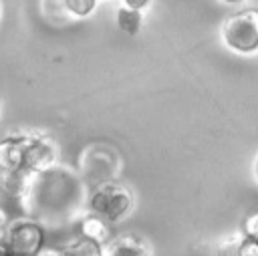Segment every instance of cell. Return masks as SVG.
<instances>
[{
  "instance_id": "16",
  "label": "cell",
  "mask_w": 258,
  "mask_h": 256,
  "mask_svg": "<svg viewBox=\"0 0 258 256\" xmlns=\"http://www.w3.org/2000/svg\"><path fill=\"white\" fill-rule=\"evenodd\" d=\"M123 2H125V6H129V8L145 10V8L149 6V2H151V0H123Z\"/></svg>"
},
{
  "instance_id": "6",
  "label": "cell",
  "mask_w": 258,
  "mask_h": 256,
  "mask_svg": "<svg viewBox=\"0 0 258 256\" xmlns=\"http://www.w3.org/2000/svg\"><path fill=\"white\" fill-rule=\"evenodd\" d=\"M26 139L28 133H12L0 141V171L22 167Z\"/></svg>"
},
{
  "instance_id": "10",
  "label": "cell",
  "mask_w": 258,
  "mask_h": 256,
  "mask_svg": "<svg viewBox=\"0 0 258 256\" xmlns=\"http://www.w3.org/2000/svg\"><path fill=\"white\" fill-rule=\"evenodd\" d=\"M62 252L69 254V256H101L103 254V246L99 242L79 234V238L73 240Z\"/></svg>"
},
{
  "instance_id": "15",
  "label": "cell",
  "mask_w": 258,
  "mask_h": 256,
  "mask_svg": "<svg viewBox=\"0 0 258 256\" xmlns=\"http://www.w3.org/2000/svg\"><path fill=\"white\" fill-rule=\"evenodd\" d=\"M8 228H10L8 214L0 208V248L4 250V254H6V246H4V242H6V236H8Z\"/></svg>"
},
{
  "instance_id": "19",
  "label": "cell",
  "mask_w": 258,
  "mask_h": 256,
  "mask_svg": "<svg viewBox=\"0 0 258 256\" xmlns=\"http://www.w3.org/2000/svg\"><path fill=\"white\" fill-rule=\"evenodd\" d=\"M0 254H4V250H2V248H0Z\"/></svg>"
},
{
  "instance_id": "14",
  "label": "cell",
  "mask_w": 258,
  "mask_h": 256,
  "mask_svg": "<svg viewBox=\"0 0 258 256\" xmlns=\"http://www.w3.org/2000/svg\"><path fill=\"white\" fill-rule=\"evenodd\" d=\"M238 256H258V242L246 236L238 248Z\"/></svg>"
},
{
  "instance_id": "7",
  "label": "cell",
  "mask_w": 258,
  "mask_h": 256,
  "mask_svg": "<svg viewBox=\"0 0 258 256\" xmlns=\"http://www.w3.org/2000/svg\"><path fill=\"white\" fill-rule=\"evenodd\" d=\"M103 254L107 256H145L149 254V248L145 242L133 234H123L117 238H111L103 246Z\"/></svg>"
},
{
  "instance_id": "17",
  "label": "cell",
  "mask_w": 258,
  "mask_h": 256,
  "mask_svg": "<svg viewBox=\"0 0 258 256\" xmlns=\"http://www.w3.org/2000/svg\"><path fill=\"white\" fill-rule=\"evenodd\" d=\"M254 177H256V181H258V153H256V157H254Z\"/></svg>"
},
{
  "instance_id": "1",
  "label": "cell",
  "mask_w": 258,
  "mask_h": 256,
  "mask_svg": "<svg viewBox=\"0 0 258 256\" xmlns=\"http://www.w3.org/2000/svg\"><path fill=\"white\" fill-rule=\"evenodd\" d=\"M224 44L238 54L258 52V8H242L228 14L220 28Z\"/></svg>"
},
{
  "instance_id": "5",
  "label": "cell",
  "mask_w": 258,
  "mask_h": 256,
  "mask_svg": "<svg viewBox=\"0 0 258 256\" xmlns=\"http://www.w3.org/2000/svg\"><path fill=\"white\" fill-rule=\"evenodd\" d=\"M40 173L28 169V167H16V169H8L0 173V189L2 194L16 206H20L22 210H28L30 206V198L36 185Z\"/></svg>"
},
{
  "instance_id": "3",
  "label": "cell",
  "mask_w": 258,
  "mask_h": 256,
  "mask_svg": "<svg viewBox=\"0 0 258 256\" xmlns=\"http://www.w3.org/2000/svg\"><path fill=\"white\" fill-rule=\"evenodd\" d=\"M4 246H6V254H26V256L40 254L44 246L42 226L28 218L14 220L8 228Z\"/></svg>"
},
{
  "instance_id": "8",
  "label": "cell",
  "mask_w": 258,
  "mask_h": 256,
  "mask_svg": "<svg viewBox=\"0 0 258 256\" xmlns=\"http://www.w3.org/2000/svg\"><path fill=\"white\" fill-rule=\"evenodd\" d=\"M79 234L99 242L101 246H105L111 238H109V228H107V220H103L97 214H91L87 218H83L81 226H79Z\"/></svg>"
},
{
  "instance_id": "11",
  "label": "cell",
  "mask_w": 258,
  "mask_h": 256,
  "mask_svg": "<svg viewBox=\"0 0 258 256\" xmlns=\"http://www.w3.org/2000/svg\"><path fill=\"white\" fill-rule=\"evenodd\" d=\"M62 2H64V8L79 18L89 16L97 6V0H62Z\"/></svg>"
},
{
  "instance_id": "13",
  "label": "cell",
  "mask_w": 258,
  "mask_h": 256,
  "mask_svg": "<svg viewBox=\"0 0 258 256\" xmlns=\"http://www.w3.org/2000/svg\"><path fill=\"white\" fill-rule=\"evenodd\" d=\"M242 232H244L248 238H252V240L258 242V212H254V214H250V216L244 218Z\"/></svg>"
},
{
  "instance_id": "2",
  "label": "cell",
  "mask_w": 258,
  "mask_h": 256,
  "mask_svg": "<svg viewBox=\"0 0 258 256\" xmlns=\"http://www.w3.org/2000/svg\"><path fill=\"white\" fill-rule=\"evenodd\" d=\"M133 206V196L123 183L107 181L99 185L89 200V208L93 214L101 216L107 222H119L123 220Z\"/></svg>"
},
{
  "instance_id": "18",
  "label": "cell",
  "mask_w": 258,
  "mask_h": 256,
  "mask_svg": "<svg viewBox=\"0 0 258 256\" xmlns=\"http://www.w3.org/2000/svg\"><path fill=\"white\" fill-rule=\"evenodd\" d=\"M222 2H226V4H238V2H244V0H222Z\"/></svg>"
},
{
  "instance_id": "4",
  "label": "cell",
  "mask_w": 258,
  "mask_h": 256,
  "mask_svg": "<svg viewBox=\"0 0 258 256\" xmlns=\"http://www.w3.org/2000/svg\"><path fill=\"white\" fill-rule=\"evenodd\" d=\"M58 163V145L50 135L44 133H28L26 145H24V157L22 165L36 171L46 173Z\"/></svg>"
},
{
  "instance_id": "12",
  "label": "cell",
  "mask_w": 258,
  "mask_h": 256,
  "mask_svg": "<svg viewBox=\"0 0 258 256\" xmlns=\"http://www.w3.org/2000/svg\"><path fill=\"white\" fill-rule=\"evenodd\" d=\"M244 238H246L244 232H234V234H230L226 240L220 242V252H222V254H238V248H240V244L244 242Z\"/></svg>"
},
{
  "instance_id": "9",
  "label": "cell",
  "mask_w": 258,
  "mask_h": 256,
  "mask_svg": "<svg viewBox=\"0 0 258 256\" xmlns=\"http://www.w3.org/2000/svg\"><path fill=\"white\" fill-rule=\"evenodd\" d=\"M143 10H135V8H129V6H123L117 10V16H115V22H117V28L121 32H125L127 36H135L141 26H143Z\"/></svg>"
}]
</instances>
